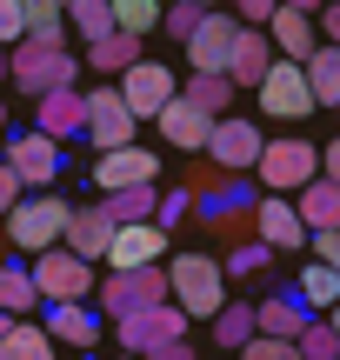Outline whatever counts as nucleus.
<instances>
[{
  "mask_svg": "<svg viewBox=\"0 0 340 360\" xmlns=\"http://www.w3.org/2000/svg\"><path fill=\"white\" fill-rule=\"evenodd\" d=\"M154 127H160V141H167V147H181V154H200V141H207L214 120H207V114H194V107L174 94V101L154 114Z\"/></svg>",
  "mask_w": 340,
  "mask_h": 360,
  "instance_id": "obj_21",
  "label": "nucleus"
},
{
  "mask_svg": "<svg viewBox=\"0 0 340 360\" xmlns=\"http://www.w3.org/2000/svg\"><path fill=\"white\" fill-rule=\"evenodd\" d=\"M140 360H194V347H187V340H160V347H147Z\"/></svg>",
  "mask_w": 340,
  "mask_h": 360,
  "instance_id": "obj_44",
  "label": "nucleus"
},
{
  "mask_svg": "<svg viewBox=\"0 0 340 360\" xmlns=\"http://www.w3.org/2000/svg\"><path fill=\"white\" fill-rule=\"evenodd\" d=\"M254 240H261V247H274V254H280V247H301V240H307V227L294 220V200L267 193V200L254 207Z\"/></svg>",
  "mask_w": 340,
  "mask_h": 360,
  "instance_id": "obj_19",
  "label": "nucleus"
},
{
  "mask_svg": "<svg viewBox=\"0 0 340 360\" xmlns=\"http://www.w3.org/2000/svg\"><path fill=\"white\" fill-rule=\"evenodd\" d=\"M267 47H274V60H307L314 53V20L294 7H274L267 13Z\"/></svg>",
  "mask_w": 340,
  "mask_h": 360,
  "instance_id": "obj_20",
  "label": "nucleus"
},
{
  "mask_svg": "<svg viewBox=\"0 0 340 360\" xmlns=\"http://www.w3.org/2000/svg\"><path fill=\"white\" fill-rule=\"evenodd\" d=\"M107 240H114V220H107L100 207H87V214H67V227H60V247H67L74 260H87V267H100Z\"/></svg>",
  "mask_w": 340,
  "mask_h": 360,
  "instance_id": "obj_17",
  "label": "nucleus"
},
{
  "mask_svg": "<svg viewBox=\"0 0 340 360\" xmlns=\"http://www.w3.org/2000/svg\"><path fill=\"white\" fill-rule=\"evenodd\" d=\"M40 334L93 354V340H100V314H93V307H47V327H40Z\"/></svg>",
  "mask_w": 340,
  "mask_h": 360,
  "instance_id": "obj_24",
  "label": "nucleus"
},
{
  "mask_svg": "<svg viewBox=\"0 0 340 360\" xmlns=\"http://www.w3.org/2000/svg\"><path fill=\"white\" fill-rule=\"evenodd\" d=\"M194 20H200V7H187V0H174V7H160V27H167L174 40H187V34H194Z\"/></svg>",
  "mask_w": 340,
  "mask_h": 360,
  "instance_id": "obj_39",
  "label": "nucleus"
},
{
  "mask_svg": "<svg viewBox=\"0 0 340 360\" xmlns=\"http://www.w3.org/2000/svg\"><path fill=\"white\" fill-rule=\"evenodd\" d=\"M167 294H174V307H181L187 321H214V314L227 307V274H221V260L181 254L167 267Z\"/></svg>",
  "mask_w": 340,
  "mask_h": 360,
  "instance_id": "obj_1",
  "label": "nucleus"
},
{
  "mask_svg": "<svg viewBox=\"0 0 340 360\" xmlns=\"http://www.w3.org/2000/svg\"><path fill=\"white\" fill-rule=\"evenodd\" d=\"M247 340H254V307H221V314H214V347H247Z\"/></svg>",
  "mask_w": 340,
  "mask_h": 360,
  "instance_id": "obj_35",
  "label": "nucleus"
},
{
  "mask_svg": "<svg viewBox=\"0 0 340 360\" xmlns=\"http://www.w3.org/2000/svg\"><path fill=\"white\" fill-rule=\"evenodd\" d=\"M133 60H140V40H127V34H107V40H93V47H87V67H93V74H127Z\"/></svg>",
  "mask_w": 340,
  "mask_h": 360,
  "instance_id": "obj_29",
  "label": "nucleus"
},
{
  "mask_svg": "<svg viewBox=\"0 0 340 360\" xmlns=\"http://www.w3.org/2000/svg\"><path fill=\"white\" fill-rule=\"evenodd\" d=\"M294 220H301L307 233H320V227H340V180L314 174V180L301 187V207H294Z\"/></svg>",
  "mask_w": 340,
  "mask_h": 360,
  "instance_id": "obj_22",
  "label": "nucleus"
},
{
  "mask_svg": "<svg viewBox=\"0 0 340 360\" xmlns=\"http://www.w3.org/2000/svg\"><path fill=\"white\" fill-rule=\"evenodd\" d=\"M294 300H301L307 314H314V307L327 314L334 300H340V274H334V267H320V260H314V267H301V274H294Z\"/></svg>",
  "mask_w": 340,
  "mask_h": 360,
  "instance_id": "obj_27",
  "label": "nucleus"
},
{
  "mask_svg": "<svg viewBox=\"0 0 340 360\" xmlns=\"http://www.w3.org/2000/svg\"><path fill=\"white\" fill-rule=\"evenodd\" d=\"M307 321H314V314H307L294 294H274V300H261V307H254V334H267V340H294Z\"/></svg>",
  "mask_w": 340,
  "mask_h": 360,
  "instance_id": "obj_23",
  "label": "nucleus"
},
{
  "mask_svg": "<svg viewBox=\"0 0 340 360\" xmlns=\"http://www.w3.org/2000/svg\"><path fill=\"white\" fill-rule=\"evenodd\" d=\"M60 7H67V0H60Z\"/></svg>",
  "mask_w": 340,
  "mask_h": 360,
  "instance_id": "obj_52",
  "label": "nucleus"
},
{
  "mask_svg": "<svg viewBox=\"0 0 340 360\" xmlns=\"http://www.w3.org/2000/svg\"><path fill=\"white\" fill-rule=\"evenodd\" d=\"M187 7H200V13H207V7H221V0H187Z\"/></svg>",
  "mask_w": 340,
  "mask_h": 360,
  "instance_id": "obj_47",
  "label": "nucleus"
},
{
  "mask_svg": "<svg viewBox=\"0 0 340 360\" xmlns=\"http://www.w3.org/2000/svg\"><path fill=\"white\" fill-rule=\"evenodd\" d=\"M267 267H274V247H261V240H240L234 254L221 260V274H240V281H261Z\"/></svg>",
  "mask_w": 340,
  "mask_h": 360,
  "instance_id": "obj_37",
  "label": "nucleus"
},
{
  "mask_svg": "<svg viewBox=\"0 0 340 360\" xmlns=\"http://www.w3.org/2000/svg\"><path fill=\"white\" fill-rule=\"evenodd\" d=\"M100 287V321H133V314L167 300V267H133V274H107Z\"/></svg>",
  "mask_w": 340,
  "mask_h": 360,
  "instance_id": "obj_5",
  "label": "nucleus"
},
{
  "mask_svg": "<svg viewBox=\"0 0 340 360\" xmlns=\"http://www.w3.org/2000/svg\"><path fill=\"white\" fill-rule=\"evenodd\" d=\"M0 80H7V47H0Z\"/></svg>",
  "mask_w": 340,
  "mask_h": 360,
  "instance_id": "obj_48",
  "label": "nucleus"
},
{
  "mask_svg": "<svg viewBox=\"0 0 340 360\" xmlns=\"http://www.w3.org/2000/svg\"><path fill=\"white\" fill-rule=\"evenodd\" d=\"M7 80H13L20 94H34V101H40V94H60V87H74V80H80V60H74L67 47L13 40V47H7Z\"/></svg>",
  "mask_w": 340,
  "mask_h": 360,
  "instance_id": "obj_2",
  "label": "nucleus"
},
{
  "mask_svg": "<svg viewBox=\"0 0 340 360\" xmlns=\"http://www.w3.org/2000/svg\"><path fill=\"white\" fill-rule=\"evenodd\" d=\"M274 67V47H267V34L261 27H240L234 34V53H227V87H261V74Z\"/></svg>",
  "mask_w": 340,
  "mask_h": 360,
  "instance_id": "obj_16",
  "label": "nucleus"
},
{
  "mask_svg": "<svg viewBox=\"0 0 340 360\" xmlns=\"http://www.w3.org/2000/svg\"><path fill=\"white\" fill-rule=\"evenodd\" d=\"M187 214H194V193H187V187H174V193H160V200H154V227H160V233L181 227Z\"/></svg>",
  "mask_w": 340,
  "mask_h": 360,
  "instance_id": "obj_38",
  "label": "nucleus"
},
{
  "mask_svg": "<svg viewBox=\"0 0 340 360\" xmlns=\"http://www.w3.org/2000/svg\"><path fill=\"white\" fill-rule=\"evenodd\" d=\"M13 200H20V180H13V167L0 160V220H7V207H13Z\"/></svg>",
  "mask_w": 340,
  "mask_h": 360,
  "instance_id": "obj_45",
  "label": "nucleus"
},
{
  "mask_svg": "<svg viewBox=\"0 0 340 360\" xmlns=\"http://www.w3.org/2000/svg\"><path fill=\"white\" fill-rule=\"evenodd\" d=\"M20 40L60 47V40H67V13H60V0H20Z\"/></svg>",
  "mask_w": 340,
  "mask_h": 360,
  "instance_id": "obj_26",
  "label": "nucleus"
},
{
  "mask_svg": "<svg viewBox=\"0 0 340 360\" xmlns=\"http://www.w3.org/2000/svg\"><path fill=\"white\" fill-rule=\"evenodd\" d=\"M181 101L194 107V114H207V120H221L227 107H234V87H227L221 74H194V80H187V87H181Z\"/></svg>",
  "mask_w": 340,
  "mask_h": 360,
  "instance_id": "obj_28",
  "label": "nucleus"
},
{
  "mask_svg": "<svg viewBox=\"0 0 340 360\" xmlns=\"http://www.w3.org/2000/svg\"><path fill=\"white\" fill-rule=\"evenodd\" d=\"M20 40V0H0V47Z\"/></svg>",
  "mask_w": 340,
  "mask_h": 360,
  "instance_id": "obj_42",
  "label": "nucleus"
},
{
  "mask_svg": "<svg viewBox=\"0 0 340 360\" xmlns=\"http://www.w3.org/2000/svg\"><path fill=\"white\" fill-rule=\"evenodd\" d=\"M280 0H234V20L240 27H267V13H274Z\"/></svg>",
  "mask_w": 340,
  "mask_h": 360,
  "instance_id": "obj_41",
  "label": "nucleus"
},
{
  "mask_svg": "<svg viewBox=\"0 0 340 360\" xmlns=\"http://www.w3.org/2000/svg\"><path fill=\"white\" fill-rule=\"evenodd\" d=\"M27 281H34V300H40V307H87V294H93L100 274H93L87 260H74L67 247H47V254H34Z\"/></svg>",
  "mask_w": 340,
  "mask_h": 360,
  "instance_id": "obj_3",
  "label": "nucleus"
},
{
  "mask_svg": "<svg viewBox=\"0 0 340 360\" xmlns=\"http://www.w3.org/2000/svg\"><path fill=\"white\" fill-rule=\"evenodd\" d=\"M74 207L60 200V193H20V200L7 207V240L20 247V254H47V247H60V227Z\"/></svg>",
  "mask_w": 340,
  "mask_h": 360,
  "instance_id": "obj_4",
  "label": "nucleus"
},
{
  "mask_svg": "<svg viewBox=\"0 0 340 360\" xmlns=\"http://www.w3.org/2000/svg\"><path fill=\"white\" fill-rule=\"evenodd\" d=\"M294 354H301V360H334V354H340L334 321H307L301 334H294Z\"/></svg>",
  "mask_w": 340,
  "mask_h": 360,
  "instance_id": "obj_36",
  "label": "nucleus"
},
{
  "mask_svg": "<svg viewBox=\"0 0 340 360\" xmlns=\"http://www.w3.org/2000/svg\"><path fill=\"white\" fill-rule=\"evenodd\" d=\"M234 34H240V20L234 13H221V7H207L194 20V34H187V60H194V74H221L227 80V53H234Z\"/></svg>",
  "mask_w": 340,
  "mask_h": 360,
  "instance_id": "obj_10",
  "label": "nucleus"
},
{
  "mask_svg": "<svg viewBox=\"0 0 340 360\" xmlns=\"http://www.w3.org/2000/svg\"><path fill=\"white\" fill-rule=\"evenodd\" d=\"M254 94H261V114H267V120H307V114H314L307 80H301V60H274Z\"/></svg>",
  "mask_w": 340,
  "mask_h": 360,
  "instance_id": "obj_11",
  "label": "nucleus"
},
{
  "mask_svg": "<svg viewBox=\"0 0 340 360\" xmlns=\"http://www.w3.org/2000/svg\"><path fill=\"white\" fill-rule=\"evenodd\" d=\"M240 354H247V360H301V354H294V340H267V334H254Z\"/></svg>",
  "mask_w": 340,
  "mask_h": 360,
  "instance_id": "obj_40",
  "label": "nucleus"
},
{
  "mask_svg": "<svg viewBox=\"0 0 340 360\" xmlns=\"http://www.w3.org/2000/svg\"><path fill=\"white\" fill-rule=\"evenodd\" d=\"M80 101H87V134H80V141H93L100 154H114V147H133V127H140V120L120 107V94H114V87H93V94H80Z\"/></svg>",
  "mask_w": 340,
  "mask_h": 360,
  "instance_id": "obj_12",
  "label": "nucleus"
},
{
  "mask_svg": "<svg viewBox=\"0 0 340 360\" xmlns=\"http://www.w3.org/2000/svg\"><path fill=\"white\" fill-rule=\"evenodd\" d=\"M13 167V180H20V193L34 187V193H53V180H60V167H67V154L47 141V134H7V154H0Z\"/></svg>",
  "mask_w": 340,
  "mask_h": 360,
  "instance_id": "obj_7",
  "label": "nucleus"
},
{
  "mask_svg": "<svg viewBox=\"0 0 340 360\" xmlns=\"http://www.w3.org/2000/svg\"><path fill=\"white\" fill-rule=\"evenodd\" d=\"M34 134H47L53 147H60V141H80V134H87V101H80L74 87L40 94V107H34Z\"/></svg>",
  "mask_w": 340,
  "mask_h": 360,
  "instance_id": "obj_15",
  "label": "nucleus"
},
{
  "mask_svg": "<svg viewBox=\"0 0 340 360\" xmlns=\"http://www.w3.org/2000/svg\"><path fill=\"white\" fill-rule=\"evenodd\" d=\"M120 360H133V354H120Z\"/></svg>",
  "mask_w": 340,
  "mask_h": 360,
  "instance_id": "obj_51",
  "label": "nucleus"
},
{
  "mask_svg": "<svg viewBox=\"0 0 340 360\" xmlns=\"http://www.w3.org/2000/svg\"><path fill=\"white\" fill-rule=\"evenodd\" d=\"M301 80H307V101L314 107H340V53L334 47H314L301 60Z\"/></svg>",
  "mask_w": 340,
  "mask_h": 360,
  "instance_id": "obj_25",
  "label": "nucleus"
},
{
  "mask_svg": "<svg viewBox=\"0 0 340 360\" xmlns=\"http://www.w3.org/2000/svg\"><path fill=\"white\" fill-rule=\"evenodd\" d=\"M0 360H53V340L40 334V327H27V321H13L7 334H0Z\"/></svg>",
  "mask_w": 340,
  "mask_h": 360,
  "instance_id": "obj_30",
  "label": "nucleus"
},
{
  "mask_svg": "<svg viewBox=\"0 0 340 360\" xmlns=\"http://www.w3.org/2000/svg\"><path fill=\"white\" fill-rule=\"evenodd\" d=\"M194 214L207 220V227H227V214H254V193L240 187L234 174H221L214 187L200 180V187H194Z\"/></svg>",
  "mask_w": 340,
  "mask_h": 360,
  "instance_id": "obj_18",
  "label": "nucleus"
},
{
  "mask_svg": "<svg viewBox=\"0 0 340 360\" xmlns=\"http://www.w3.org/2000/svg\"><path fill=\"white\" fill-rule=\"evenodd\" d=\"M0 134H7V107H0Z\"/></svg>",
  "mask_w": 340,
  "mask_h": 360,
  "instance_id": "obj_49",
  "label": "nucleus"
},
{
  "mask_svg": "<svg viewBox=\"0 0 340 360\" xmlns=\"http://www.w3.org/2000/svg\"><path fill=\"white\" fill-rule=\"evenodd\" d=\"M114 94H120V107H127L133 120H154L160 107L181 94V80H174V67H167V60H133L127 74H120V87H114Z\"/></svg>",
  "mask_w": 340,
  "mask_h": 360,
  "instance_id": "obj_8",
  "label": "nucleus"
},
{
  "mask_svg": "<svg viewBox=\"0 0 340 360\" xmlns=\"http://www.w3.org/2000/svg\"><path fill=\"white\" fill-rule=\"evenodd\" d=\"M254 167H261V187H274V193H301L307 180L320 174V160H314V141H267Z\"/></svg>",
  "mask_w": 340,
  "mask_h": 360,
  "instance_id": "obj_9",
  "label": "nucleus"
},
{
  "mask_svg": "<svg viewBox=\"0 0 340 360\" xmlns=\"http://www.w3.org/2000/svg\"><path fill=\"white\" fill-rule=\"evenodd\" d=\"M60 13H67V27H80V34H87V47L114 34V13H107V0H67Z\"/></svg>",
  "mask_w": 340,
  "mask_h": 360,
  "instance_id": "obj_34",
  "label": "nucleus"
},
{
  "mask_svg": "<svg viewBox=\"0 0 340 360\" xmlns=\"http://www.w3.org/2000/svg\"><path fill=\"white\" fill-rule=\"evenodd\" d=\"M7 327H13V321H7V314H0V334H7Z\"/></svg>",
  "mask_w": 340,
  "mask_h": 360,
  "instance_id": "obj_50",
  "label": "nucleus"
},
{
  "mask_svg": "<svg viewBox=\"0 0 340 360\" xmlns=\"http://www.w3.org/2000/svg\"><path fill=\"white\" fill-rule=\"evenodd\" d=\"M107 13H114V34H127V40L160 27V0H107Z\"/></svg>",
  "mask_w": 340,
  "mask_h": 360,
  "instance_id": "obj_32",
  "label": "nucleus"
},
{
  "mask_svg": "<svg viewBox=\"0 0 340 360\" xmlns=\"http://www.w3.org/2000/svg\"><path fill=\"white\" fill-rule=\"evenodd\" d=\"M280 7H294V13H307V20H314V7H320V0H280Z\"/></svg>",
  "mask_w": 340,
  "mask_h": 360,
  "instance_id": "obj_46",
  "label": "nucleus"
},
{
  "mask_svg": "<svg viewBox=\"0 0 340 360\" xmlns=\"http://www.w3.org/2000/svg\"><path fill=\"white\" fill-rule=\"evenodd\" d=\"M160 180V160L147 147H114V154L93 160V187L100 193H127V187H154Z\"/></svg>",
  "mask_w": 340,
  "mask_h": 360,
  "instance_id": "obj_14",
  "label": "nucleus"
},
{
  "mask_svg": "<svg viewBox=\"0 0 340 360\" xmlns=\"http://www.w3.org/2000/svg\"><path fill=\"white\" fill-rule=\"evenodd\" d=\"M154 200H160L154 187H127V193H107V200H100V214L114 220V227H133V220H147V214H154Z\"/></svg>",
  "mask_w": 340,
  "mask_h": 360,
  "instance_id": "obj_31",
  "label": "nucleus"
},
{
  "mask_svg": "<svg viewBox=\"0 0 340 360\" xmlns=\"http://www.w3.org/2000/svg\"><path fill=\"white\" fill-rule=\"evenodd\" d=\"M200 147H207V160H214V167H221V174H247L254 167V160H261V120H247V114H221V120H214V127H207V141H200Z\"/></svg>",
  "mask_w": 340,
  "mask_h": 360,
  "instance_id": "obj_6",
  "label": "nucleus"
},
{
  "mask_svg": "<svg viewBox=\"0 0 340 360\" xmlns=\"http://www.w3.org/2000/svg\"><path fill=\"white\" fill-rule=\"evenodd\" d=\"M160 254H167V233L154 220H133V227H114L100 260H107V274H133V267H160Z\"/></svg>",
  "mask_w": 340,
  "mask_h": 360,
  "instance_id": "obj_13",
  "label": "nucleus"
},
{
  "mask_svg": "<svg viewBox=\"0 0 340 360\" xmlns=\"http://www.w3.org/2000/svg\"><path fill=\"white\" fill-rule=\"evenodd\" d=\"M27 307H34V281H27V267L0 260V314H7V321H20Z\"/></svg>",
  "mask_w": 340,
  "mask_h": 360,
  "instance_id": "obj_33",
  "label": "nucleus"
},
{
  "mask_svg": "<svg viewBox=\"0 0 340 360\" xmlns=\"http://www.w3.org/2000/svg\"><path fill=\"white\" fill-rule=\"evenodd\" d=\"M314 260H320V267H334V260H340V233H334V227L314 233Z\"/></svg>",
  "mask_w": 340,
  "mask_h": 360,
  "instance_id": "obj_43",
  "label": "nucleus"
}]
</instances>
